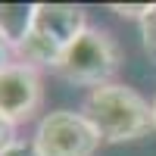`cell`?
Instances as JSON below:
<instances>
[{
	"label": "cell",
	"mask_w": 156,
	"mask_h": 156,
	"mask_svg": "<svg viewBox=\"0 0 156 156\" xmlns=\"http://www.w3.org/2000/svg\"><path fill=\"white\" fill-rule=\"evenodd\" d=\"M0 156H41L34 147V140H16V144H9Z\"/></svg>",
	"instance_id": "obj_10"
},
{
	"label": "cell",
	"mask_w": 156,
	"mask_h": 156,
	"mask_svg": "<svg viewBox=\"0 0 156 156\" xmlns=\"http://www.w3.org/2000/svg\"><path fill=\"white\" fill-rule=\"evenodd\" d=\"M9 56H12V47H9V44L3 41V37H0V72H3V69L9 66V62H12Z\"/></svg>",
	"instance_id": "obj_11"
},
{
	"label": "cell",
	"mask_w": 156,
	"mask_h": 156,
	"mask_svg": "<svg viewBox=\"0 0 156 156\" xmlns=\"http://www.w3.org/2000/svg\"><path fill=\"white\" fill-rule=\"evenodd\" d=\"M44 103V81L41 72L25 66V62H9L0 72V112L12 122H28L37 115Z\"/></svg>",
	"instance_id": "obj_5"
},
{
	"label": "cell",
	"mask_w": 156,
	"mask_h": 156,
	"mask_svg": "<svg viewBox=\"0 0 156 156\" xmlns=\"http://www.w3.org/2000/svg\"><path fill=\"white\" fill-rule=\"evenodd\" d=\"M34 6L37 3H0V37L12 47V53L31 31Z\"/></svg>",
	"instance_id": "obj_6"
},
{
	"label": "cell",
	"mask_w": 156,
	"mask_h": 156,
	"mask_svg": "<svg viewBox=\"0 0 156 156\" xmlns=\"http://www.w3.org/2000/svg\"><path fill=\"white\" fill-rule=\"evenodd\" d=\"M150 3H109V9L115 12V16H122V19H144V12H147Z\"/></svg>",
	"instance_id": "obj_8"
},
{
	"label": "cell",
	"mask_w": 156,
	"mask_h": 156,
	"mask_svg": "<svg viewBox=\"0 0 156 156\" xmlns=\"http://www.w3.org/2000/svg\"><path fill=\"white\" fill-rule=\"evenodd\" d=\"M122 66V47L106 28L87 25L81 37L62 53V59L53 66V75L69 81L75 87H103L109 84Z\"/></svg>",
	"instance_id": "obj_3"
},
{
	"label": "cell",
	"mask_w": 156,
	"mask_h": 156,
	"mask_svg": "<svg viewBox=\"0 0 156 156\" xmlns=\"http://www.w3.org/2000/svg\"><path fill=\"white\" fill-rule=\"evenodd\" d=\"M87 28V16L75 3H37L28 37L16 47V59L31 69H50L62 59V53L81 37Z\"/></svg>",
	"instance_id": "obj_2"
},
{
	"label": "cell",
	"mask_w": 156,
	"mask_h": 156,
	"mask_svg": "<svg viewBox=\"0 0 156 156\" xmlns=\"http://www.w3.org/2000/svg\"><path fill=\"white\" fill-rule=\"evenodd\" d=\"M150 106H153V131H156V97H153V103H150Z\"/></svg>",
	"instance_id": "obj_12"
},
{
	"label": "cell",
	"mask_w": 156,
	"mask_h": 156,
	"mask_svg": "<svg viewBox=\"0 0 156 156\" xmlns=\"http://www.w3.org/2000/svg\"><path fill=\"white\" fill-rule=\"evenodd\" d=\"M137 25H140V44H144V53L150 56V62H156V3L147 6L144 19H140Z\"/></svg>",
	"instance_id": "obj_7"
},
{
	"label": "cell",
	"mask_w": 156,
	"mask_h": 156,
	"mask_svg": "<svg viewBox=\"0 0 156 156\" xmlns=\"http://www.w3.org/2000/svg\"><path fill=\"white\" fill-rule=\"evenodd\" d=\"M31 140L41 156H94L103 144L84 112L72 109H53L41 115Z\"/></svg>",
	"instance_id": "obj_4"
},
{
	"label": "cell",
	"mask_w": 156,
	"mask_h": 156,
	"mask_svg": "<svg viewBox=\"0 0 156 156\" xmlns=\"http://www.w3.org/2000/svg\"><path fill=\"white\" fill-rule=\"evenodd\" d=\"M16 122H12V119H6V115L3 112H0V153H3L9 144H16Z\"/></svg>",
	"instance_id": "obj_9"
},
{
	"label": "cell",
	"mask_w": 156,
	"mask_h": 156,
	"mask_svg": "<svg viewBox=\"0 0 156 156\" xmlns=\"http://www.w3.org/2000/svg\"><path fill=\"white\" fill-rule=\"evenodd\" d=\"M81 112L97 128L103 144H131L153 131V106L122 81L87 90Z\"/></svg>",
	"instance_id": "obj_1"
}]
</instances>
